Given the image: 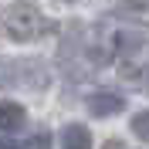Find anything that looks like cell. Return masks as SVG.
Here are the masks:
<instances>
[{
  "label": "cell",
  "mask_w": 149,
  "mask_h": 149,
  "mask_svg": "<svg viewBox=\"0 0 149 149\" xmlns=\"http://www.w3.org/2000/svg\"><path fill=\"white\" fill-rule=\"evenodd\" d=\"M51 74L44 61L34 58H0V88H24V92H41L47 88Z\"/></svg>",
  "instance_id": "6da1fadb"
},
{
  "label": "cell",
  "mask_w": 149,
  "mask_h": 149,
  "mask_svg": "<svg viewBox=\"0 0 149 149\" xmlns=\"http://www.w3.org/2000/svg\"><path fill=\"white\" fill-rule=\"evenodd\" d=\"M44 31H47V20L34 3H10L3 10V34L10 41L27 44V41H37Z\"/></svg>",
  "instance_id": "7a4b0ae2"
},
{
  "label": "cell",
  "mask_w": 149,
  "mask_h": 149,
  "mask_svg": "<svg viewBox=\"0 0 149 149\" xmlns=\"http://www.w3.org/2000/svg\"><path fill=\"white\" fill-rule=\"evenodd\" d=\"M125 109V98L115 92H95L88 98V112H92L95 119H109V115H119Z\"/></svg>",
  "instance_id": "3957f363"
},
{
  "label": "cell",
  "mask_w": 149,
  "mask_h": 149,
  "mask_svg": "<svg viewBox=\"0 0 149 149\" xmlns=\"http://www.w3.org/2000/svg\"><path fill=\"white\" fill-rule=\"evenodd\" d=\"M61 149H92V132L78 122L65 125L61 129Z\"/></svg>",
  "instance_id": "277c9868"
},
{
  "label": "cell",
  "mask_w": 149,
  "mask_h": 149,
  "mask_svg": "<svg viewBox=\"0 0 149 149\" xmlns=\"http://www.w3.org/2000/svg\"><path fill=\"white\" fill-rule=\"evenodd\" d=\"M27 122V112L20 109L17 102H0V129L3 132H14Z\"/></svg>",
  "instance_id": "5b68a950"
},
{
  "label": "cell",
  "mask_w": 149,
  "mask_h": 149,
  "mask_svg": "<svg viewBox=\"0 0 149 149\" xmlns=\"http://www.w3.org/2000/svg\"><path fill=\"white\" fill-rule=\"evenodd\" d=\"M142 44H146V37H142V31H119V34L112 37V47H115V51H125V54H132V51H139Z\"/></svg>",
  "instance_id": "8992f818"
},
{
  "label": "cell",
  "mask_w": 149,
  "mask_h": 149,
  "mask_svg": "<svg viewBox=\"0 0 149 149\" xmlns=\"http://www.w3.org/2000/svg\"><path fill=\"white\" fill-rule=\"evenodd\" d=\"M132 132H136V139H146L149 136V115L146 112H139V115L132 119Z\"/></svg>",
  "instance_id": "52a82bcc"
},
{
  "label": "cell",
  "mask_w": 149,
  "mask_h": 149,
  "mask_svg": "<svg viewBox=\"0 0 149 149\" xmlns=\"http://www.w3.org/2000/svg\"><path fill=\"white\" fill-rule=\"evenodd\" d=\"M24 149H51V136L47 132H37V136H31L27 139V146Z\"/></svg>",
  "instance_id": "ba28073f"
},
{
  "label": "cell",
  "mask_w": 149,
  "mask_h": 149,
  "mask_svg": "<svg viewBox=\"0 0 149 149\" xmlns=\"http://www.w3.org/2000/svg\"><path fill=\"white\" fill-rule=\"evenodd\" d=\"M0 149H20V146H17L14 139H0Z\"/></svg>",
  "instance_id": "9c48e42d"
},
{
  "label": "cell",
  "mask_w": 149,
  "mask_h": 149,
  "mask_svg": "<svg viewBox=\"0 0 149 149\" xmlns=\"http://www.w3.org/2000/svg\"><path fill=\"white\" fill-rule=\"evenodd\" d=\"M105 149H125L122 142H105Z\"/></svg>",
  "instance_id": "30bf717a"
}]
</instances>
